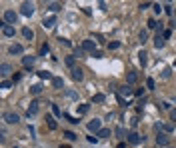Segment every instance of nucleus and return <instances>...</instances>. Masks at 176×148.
Wrapping results in <instances>:
<instances>
[{"label": "nucleus", "instance_id": "obj_22", "mask_svg": "<svg viewBox=\"0 0 176 148\" xmlns=\"http://www.w3.org/2000/svg\"><path fill=\"white\" fill-rule=\"evenodd\" d=\"M104 100H106V96H104V94H94V96H92V102H104Z\"/></svg>", "mask_w": 176, "mask_h": 148}, {"label": "nucleus", "instance_id": "obj_33", "mask_svg": "<svg viewBox=\"0 0 176 148\" xmlns=\"http://www.w3.org/2000/svg\"><path fill=\"white\" fill-rule=\"evenodd\" d=\"M64 136L68 138V140H76V138H78L76 134H74V132H70V130H66V132H64Z\"/></svg>", "mask_w": 176, "mask_h": 148}, {"label": "nucleus", "instance_id": "obj_24", "mask_svg": "<svg viewBox=\"0 0 176 148\" xmlns=\"http://www.w3.org/2000/svg\"><path fill=\"white\" fill-rule=\"evenodd\" d=\"M0 70H2V74H8V72H12V66H10V64H6V62H2Z\"/></svg>", "mask_w": 176, "mask_h": 148}, {"label": "nucleus", "instance_id": "obj_41", "mask_svg": "<svg viewBox=\"0 0 176 148\" xmlns=\"http://www.w3.org/2000/svg\"><path fill=\"white\" fill-rule=\"evenodd\" d=\"M84 52H86V50H84L82 46H80V48H76V56H78V58H80V56H84Z\"/></svg>", "mask_w": 176, "mask_h": 148}, {"label": "nucleus", "instance_id": "obj_44", "mask_svg": "<svg viewBox=\"0 0 176 148\" xmlns=\"http://www.w3.org/2000/svg\"><path fill=\"white\" fill-rule=\"evenodd\" d=\"M118 46H120V42H110V48H112V50H116Z\"/></svg>", "mask_w": 176, "mask_h": 148}, {"label": "nucleus", "instance_id": "obj_26", "mask_svg": "<svg viewBox=\"0 0 176 148\" xmlns=\"http://www.w3.org/2000/svg\"><path fill=\"white\" fill-rule=\"evenodd\" d=\"M114 132H116V136H118V138H126V136H124V134H126V130H124L122 126H118V128H116Z\"/></svg>", "mask_w": 176, "mask_h": 148}, {"label": "nucleus", "instance_id": "obj_29", "mask_svg": "<svg viewBox=\"0 0 176 148\" xmlns=\"http://www.w3.org/2000/svg\"><path fill=\"white\" fill-rule=\"evenodd\" d=\"M146 38H148V32H146V30H142V32H140V34H138V40H140V42H146Z\"/></svg>", "mask_w": 176, "mask_h": 148}, {"label": "nucleus", "instance_id": "obj_1", "mask_svg": "<svg viewBox=\"0 0 176 148\" xmlns=\"http://www.w3.org/2000/svg\"><path fill=\"white\" fill-rule=\"evenodd\" d=\"M16 20H18V14H16V12L14 10H6L4 12V24H16Z\"/></svg>", "mask_w": 176, "mask_h": 148}, {"label": "nucleus", "instance_id": "obj_27", "mask_svg": "<svg viewBox=\"0 0 176 148\" xmlns=\"http://www.w3.org/2000/svg\"><path fill=\"white\" fill-rule=\"evenodd\" d=\"M154 86H156L154 78H148V80H146V88H148V90H154Z\"/></svg>", "mask_w": 176, "mask_h": 148}, {"label": "nucleus", "instance_id": "obj_5", "mask_svg": "<svg viewBox=\"0 0 176 148\" xmlns=\"http://www.w3.org/2000/svg\"><path fill=\"white\" fill-rule=\"evenodd\" d=\"M142 140H144V136H140L138 132H130V134H128V142L134 144V146H136V144H140Z\"/></svg>", "mask_w": 176, "mask_h": 148}, {"label": "nucleus", "instance_id": "obj_50", "mask_svg": "<svg viewBox=\"0 0 176 148\" xmlns=\"http://www.w3.org/2000/svg\"><path fill=\"white\" fill-rule=\"evenodd\" d=\"M116 148H126V144H124V142H120V144H118Z\"/></svg>", "mask_w": 176, "mask_h": 148}, {"label": "nucleus", "instance_id": "obj_31", "mask_svg": "<svg viewBox=\"0 0 176 148\" xmlns=\"http://www.w3.org/2000/svg\"><path fill=\"white\" fill-rule=\"evenodd\" d=\"M66 96H68V98H72V100H78V94L74 90H66Z\"/></svg>", "mask_w": 176, "mask_h": 148}, {"label": "nucleus", "instance_id": "obj_3", "mask_svg": "<svg viewBox=\"0 0 176 148\" xmlns=\"http://www.w3.org/2000/svg\"><path fill=\"white\" fill-rule=\"evenodd\" d=\"M168 142H170V136H168L166 132H158V136H156V144H158V146H166V148H168Z\"/></svg>", "mask_w": 176, "mask_h": 148}, {"label": "nucleus", "instance_id": "obj_8", "mask_svg": "<svg viewBox=\"0 0 176 148\" xmlns=\"http://www.w3.org/2000/svg\"><path fill=\"white\" fill-rule=\"evenodd\" d=\"M118 96H122V98L132 96V88H130V86H126V84H124V86H120V88H118Z\"/></svg>", "mask_w": 176, "mask_h": 148}, {"label": "nucleus", "instance_id": "obj_9", "mask_svg": "<svg viewBox=\"0 0 176 148\" xmlns=\"http://www.w3.org/2000/svg\"><path fill=\"white\" fill-rule=\"evenodd\" d=\"M2 34L12 38V36H14V26H10V24H2Z\"/></svg>", "mask_w": 176, "mask_h": 148}, {"label": "nucleus", "instance_id": "obj_32", "mask_svg": "<svg viewBox=\"0 0 176 148\" xmlns=\"http://www.w3.org/2000/svg\"><path fill=\"white\" fill-rule=\"evenodd\" d=\"M98 136H100V138H106V136H110V130H108V128H102V130L98 132Z\"/></svg>", "mask_w": 176, "mask_h": 148}, {"label": "nucleus", "instance_id": "obj_42", "mask_svg": "<svg viewBox=\"0 0 176 148\" xmlns=\"http://www.w3.org/2000/svg\"><path fill=\"white\" fill-rule=\"evenodd\" d=\"M170 120H174V124H176V108L170 110Z\"/></svg>", "mask_w": 176, "mask_h": 148}, {"label": "nucleus", "instance_id": "obj_35", "mask_svg": "<svg viewBox=\"0 0 176 148\" xmlns=\"http://www.w3.org/2000/svg\"><path fill=\"white\" fill-rule=\"evenodd\" d=\"M64 118H66V120H70L72 124H78V122H80L78 118H74V116H70V114H64Z\"/></svg>", "mask_w": 176, "mask_h": 148}, {"label": "nucleus", "instance_id": "obj_18", "mask_svg": "<svg viewBox=\"0 0 176 148\" xmlns=\"http://www.w3.org/2000/svg\"><path fill=\"white\" fill-rule=\"evenodd\" d=\"M46 122H48V128H50V130H56V120L54 118H52V116H46Z\"/></svg>", "mask_w": 176, "mask_h": 148}, {"label": "nucleus", "instance_id": "obj_16", "mask_svg": "<svg viewBox=\"0 0 176 148\" xmlns=\"http://www.w3.org/2000/svg\"><path fill=\"white\" fill-rule=\"evenodd\" d=\"M52 86H54V88H62V86H64V80L60 78V76H54V78H52Z\"/></svg>", "mask_w": 176, "mask_h": 148}, {"label": "nucleus", "instance_id": "obj_43", "mask_svg": "<svg viewBox=\"0 0 176 148\" xmlns=\"http://www.w3.org/2000/svg\"><path fill=\"white\" fill-rule=\"evenodd\" d=\"M146 8H150V2H142L140 4V10H146Z\"/></svg>", "mask_w": 176, "mask_h": 148}, {"label": "nucleus", "instance_id": "obj_53", "mask_svg": "<svg viewBox=\"0 0 176 148\" xmlns=\"http://www.w3.org/2000/svg\"><path fill=\"white\" fill-rule=\"evenodd\" d=\"M174 64H176V62H174Z\"/></svg>", "mask_w": 176, "mask_h": 148}, {"label": "nucleus", "instance_id": "obj_6", "mask_svg": "<svg viewBox=\"0 0 176 148\" xmlns=\"http://www.w3.org/2000/svg\"><path fill=\"white\" fill-rule=\"evenodd\" d=\"M4 120H6L8 124H16L20 118H18V114H16V112H4Z\"/></svg>", "mask_w": 176, "mask_h": 148}, {"label": "nucleus", "instance_id": "obj_48", "mask_svg": "<svg viewBox=\"0 0 176 148\" xmlns=\"http://www.w3.org/2000/svg\"><path fill=\"white\" fill-rule=\"evenodd\" d=\"M96 140H98L96 136H88V142H92V144H96Z\"/></svg>", "mask_w": 176, "mask_h": 148}, {"label": "nucleus", "instance_id": "obj_25", "mask_svg": "<svg viewBox=\"0 0 176 148\" xmlns=\"http://www.w3.org/2000/svg\"><path fill=\"white\" fill-rule=\"evenodd\" d=\"M88 110H90V106H88V104H80V106H78V114H86Z\"/></svg>", "mask_w": 176, "mask_h": 148}, {"label": "nucleus", "instance_id": "obj_37", "mask_svg": "<svg viewBox=\"0 0 176 148\" xmlns=\"http://www.w3.org/2000/svg\"><path fill=\"white\" fill-rule=\"evenodd\" d=\"M52 112H54V116H62V110H60L56 104H52Z\"/></svg>", "mask_w": 176, "mask_h": 148}, {"label": "nucleus", "instance_id": "obj_21", "mask_svg": "<svg viewBox=\"0 0 176 148\" xmlns=\"http://www.w3.org/2000/svg\"><path fill=\"white\" fill-rule=\"evenodd\" d=\"M126 80H128L130 84H134V82L138 80V74H136V72H128V76H126Z\"/></svg>", "mask_w": 176, "mask_h": 148}, {"label": "nucleus", "instance_id": "obj_38", "mask_svg": "<svg viewBox=\"0 0 176 148\" xmlns=\"http://www.w3.org/2000/svg\"><path fill=\"white\" fill-rule=\"evenodd\" d=\"M158 26H160V22H156V20H148V28H158Z\"/></svg>", "mask_w": 176, "mask_h": 148}, {"label": "nucleus", "instance_id": "obj_34", "mask_svg": "<svg viewBox=\"0 0 176 148\" xmlns=\"http://www.w3.org/2000/svg\"><path fill=\"white\" fill-rule=\"evenodd\" d=\"M0 86H2L4 90H8V88L12 86V82H10V80H2V82H0Z\"/></svg>", "mask_w": 176, "mask_h": 148}, {"label": "nucleus", "instance_id": "obj_14", "mask_svg": "<svg viewBox=\"0 0 176 148\" xmlns=\"http://www.w3.org/2000/svg\"><path fill=\"white\" fill-rule=\"evenodd\" d=\"M64 62H66V66H68L70 70H74V68H76V66H74V64H76V56H66Z\"/></svg>", "mask_w": 176, "mask_h": 148}, {"label": "nucleus", "instance_id": "obj_4", "mask_svg": "<svg viewBox=\"0 0 176 148\" xmlns=\"http://www.w3.org/2000/svg\"><path fill=\"white\" fill-rule=\"evenodd\" d=\"M88 130H90V132H100V130H102V122H100L98 118L90 120V122H88Z\"/></svg>", "mask_w": 176, "mask_h": 148}, {"label": "nucleus", "instance_id": "obj_36", "mask_svg": "<svg viewBox=\"0 0 176 148\" xmlns=\"http://www.w3.org/2000/svg\"><path fill=\"white\" fill-rule=\"evenodd\" d=\"M170 74H172V68H164L162 70V78H170Z\"/></svg>", "mask_w": 176, "mask_h": 148}, {"label": "nucleus", "instance_id": "obj_51", "mask_svg": "<svg viewBox=\"0 0 176 148\" xmlns=\"http://www.w3.org/2000/svg\"><path fill=\"white\" fill-rule=\"evenodd\" d=\"M60 148H72V146H68V144H64V146H60Z\"/></svg>", "mask_w": 176, "mask_h": 148}, {"label": "nucleus", "instance_id": "obj_52", "mask_svg": "<svg viewBox=\"0 0 176 148\" xmlns=\"http://www.w3.org/2000/svg\"><path fill=\"white\" fill-rule=\"evenodd\" d=\"M174 16H176V8H174Z\"/></svg>", "mask_w": 176, "mask_h": 148}, {"label": "nucleus", "instance_id": "obj_49", "mask_svg": "<svg viewBox=\"0 0 176 148\" xmlns=\"http://www.w3.org/2000/svg\"><path fill=\"white\" fill-rule=\"evenodd\" d=\"M92 56H94V58H102V52H100V50H96V52H94Z\"/></svg>", "mask_w": 176, "mask_h": 148}, {"label": "nucleus", "instance_id": "obj_19", "mask_svg": "<svg viewBox=\"0 0 176 148\" xmlns=\"http://www.w3.org/2000/svg\"><path fill=\"white\" fill-rule=\"evenodd\" d=\"M82 76H84V74H82V70H80V68L72 70V78H74V80H82Z\"/></svg>", "mask_w": 176, "mask_h": 148}, {"label": "nucleus", "instance_id": "obj_45", "mask_svg": "<svg viewBox=\"0 0 176 148\" xmlns=\"http://www.w3.org/2000/svg\"><path fill=\"white\" fill-rule=\"evenodd\" d=\"M164 12H166V14H174V10H172L170 6H164Z\"/></svg>", "mask_w": 176, "mask_h": 148}, {"label": "nucleus", "instance_id": "obj_2", "mask_svg": "<svg viewBox=\"0 0 176 148\" xmlns=\"http://www.w3.org/2000/svg\"><path fill=\"white\" fill-rule=\"evenodd\" d=\"M34 8H36V6H34L32 2H22L20 12L24 14V16H32V14H34Z\"/></svg>", "mask_w": 176, "mask_h": 148}, {"label": "nucleus", "instance_id": "obj_23", "mask_svg": "<svg viewBox=\"0 0 176 148\" xmlns=\"http://www.w3.org/2000/svg\"><path fill=\"white\" fill-rule=\"evenodd\" d=\"M48 8H50L52 12H58L60 8H62V4H58V2H50V4H48Z\"/></svg>", "mask_w": 176, "mask_h": 148}, {"label": "nucleus", "instance_id": "obj_17", "mask_svg": "<svg viewBox=\"0 0 176 148\" xmlns=\"http://www.w3.org/2000/svg\"><path fill=\"white\" fill-rule=\"evenodd\" d=\"M22 36H24L26 40H32V38H34V32L30 30V28H22Z\"/></svg>", "mask_w": 176, "mask_h": 148}, {"label": "nucleus", "instance_id": "obj_13", "mask_svg": "<svg viewBox=\"0 0 176 148\" xmlns=\"http://www.w3.org/2000/svg\"><path fill=\"white\" fill-rule=\"evenodd\" d=\"M154 46H156V48H162V46H164V36L158 34V32L154 36Z\"/></svg>", "mask_w": 176, "mask_h": 148}, {"label": "nucleus", "instance_id": "obj_47", "mask_svg": "<svg viewBox=\"0 0 176 148\" xmlns=\"http://www.w3.org/2000/svg\"><path fill=\"white\" fill-rule=\"evenodd\" d=\"M130 124H132V128H134V126L138 124V118H136V116H134V118H132V120H130Z\"/></svg>", "mask_w": 176, "mask_h": 148}, {"label": "nucleus", "instance_id": "obj_46", "mask_svg": "<svg viewBox=\"0 0 176 148\" xmlns=\"http://www.w3.org/2000/svg\"><path fill=\"white\" fill-rule=\"evenodd\" d=\"M162 36H164V40H168V38H170V30H164V32H162Z\"/></svg>", "mask_w": 176, "mask_h": 148}, {"label": "nucleus", "instance_id": "obj_12", "mask_svg": "<svg viewBox=\"0 0 176 148\" xmlns=\"http://www.w3.org/2000/svg\"><path fill=\"white\" fill-rule=\"evenodd\" d=\"M38 100H32V102H30V106H28V116H34V114L38 112Z\"/></svg>", "mask_w": 176, "mask_h": 148}, {"label": "nucleus", "instance_id": "obj_10", "mask_svg": "<svg viewBox=\"0 0 176 148\" xmlns=\"http://www.w3.org/2000/svg\"><path fill=\"white\" fill-rule=\"evenodd\" d=\"M8 52H10L12 56H14V54L18 56V54H22V52H24V48H22V44H12L10 48H8Z\"/></svg>", "mask_w": 176, "mask_h": 148}, {"label": "nucleus", "instance_id": "obj_15", "mask_svg": "<svg viewBox=\"0 0 176 148\" xmlns=\"http://www.w3.org/2000/svg\"><path fill=\"white\" fill-rule=\"evenodd\" d=\"M54 24H56V18H54V16L44 18V28H54Z\"/></svg>", "mask_w": 176, "mask_h": 148}, {"label": "nucleus", "instance_id": "obj_7", "mask_svg": "<svg viewBox=\"0 0 176 148\" xmlns=\"http://www.w3.org/2000/svg\"><path fill=\"white\" fill-rule=\"evenodd\" d=\"M82 48H84L86 52H90V54H94V52H96V44H94L92 40H84V42H82Z\"/></svg>", "mask_w": 176, "mask_h": 148}, {"label": "nucleus", "instance_id": "obj_40", "mask_svg": "<svg viewBox=\"0 0 176 148\" xmlns=\"http://www.w3.org/2000/svg\"><path fill=\"white\" fill-rule=\"evenodd\" d=\"M152 8H154V12H156V14H160V12H162V8H164V6H160V4H154Z\"/></svg>", "mask_w": 176, "mask_h": 148}, {"label": "nucleus", "instance_id": "obj_20", "mask_svg": "<svg viewBox=\"0 0 176 148\" xmlns=\"http://www.w3.org/2000/svg\"><path fill=\"white\" fill-rule=\"evenodd\" d=\"M30 92H32V94H40V92H42V84H32V86H30Z\"/></svg>", "mask_w": 176, "mask_h": 148}, {"label": "nucleus", "instance_id": "obj_11", "mask_svg": "<svg viewBox=\"0 0 176 148\" xmlns=\"http://www.w3.org/2000/svg\"><path fill=\"white\" fill-rule=\"evenodd\" d=\"M22 64H24V68L30 70L34 64V56H22Z\"/></svg>", "mask_w": 176, "mask_h": 148}, {"label": "nucleus", "instance_id": "obj_30", "mask_svg": "<svg viewBox=\"0 0 176 148\" xmlns=\"http://www.w3.org/2000/svg\"><path fill=\"white\" fill-rule=\"evenodd\" d=\"M146 56H148V54H146L144 50H142V52H140V54H138V60H140V64H142V66H144V64H146Z\"/></svg>", "mask_w": 176, "mask_h": 148}, {"label": "nucleus", "instance_id": "obj_28", "mask_svg": "<svg viewBox=\"0 0 176 148\" xmlns=\"http://www.w3.org/2000/svg\"><path fill=\"white\" fill-rule=\"evenodd\" d=\"M38 76H40V78H54V76H52L50 72H46V70H40V72H38Z\"/></svg>", "mask_w": 176, "mask_h": 148}, {"label": "nucleus", "instance_id": "obj_39", "mask_svg": "<svg viewBox=\"0 0 176 148\" xmlns=\"http://www.w3.org/2000/svg\"><path fill=\"white\" fill-rule=\"evenodd\" d=\"M48 50H50V48H48V44H42V48H40V54H42V56H46V54H48Z\"/></svg>", "mask_w": 176, "mask_h": 148}]
</instances>
